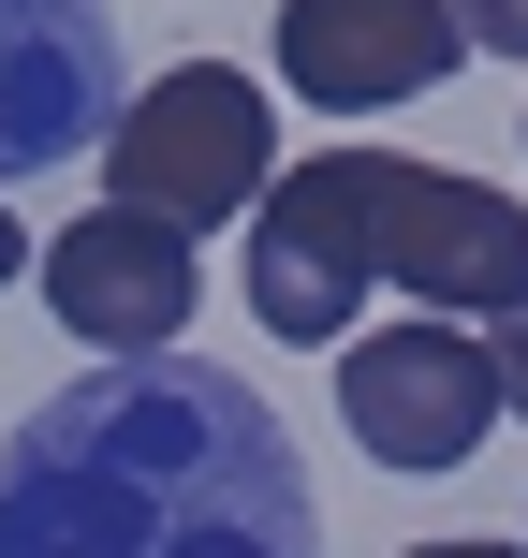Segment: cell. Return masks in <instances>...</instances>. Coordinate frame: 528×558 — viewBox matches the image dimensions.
<instances>
[{
	"label": "cell",
	"instance_id": "1",
	"mask_svg": "<svg viewBox=\"0 0 528 558\" xmlns=\"http://www.w3.org/2000/svg\"><path fill=\"white\" fill-rule=\"evenodd\" d=\"M0 558H323V514L235 367L103 353L0 456Z\"/></svg>",
	"mask_w": 528,
	"mask_h": 558
},
{
	"label": "cell",
	"instance_id": "2",
	"mask_svg": "<svg viewBox=\"0 0 528 558\" xmlns=\"http://www.w3.org/2000/svg\"><path fill=\"white\" fill-rule=\"evenodd\" d=\"M367 279H396L441 324H484V308L528 294V206L455 177V162H412V147H323V162L265 177L250 324L294 338V353H337L367 324Z\"/></svg>",
	"mask_w": 528,
	"mask_h": 558
},
{
	"label": "cell",
	"instance_id": "3",
	"mask_svg": "<svg viewBox=\"0 0 528 558\" xmlns=\"http://www.w3.org/2000/svg\"><path fill=\"white\" fill-rule=\"evenodd\" d=\"M265 177H279V118H265V88L235 74V59H176V74H147L133 118L103 133V206L176 221V235L250 221Z\"/></svg>",
	"mask_w": 528,
	"mask_h": 558
},
{
	"label": "cell",
	"instance_id": "4",
	"mask_svg": "<svg viewBox=\"0 0 528 558\" xmlns=\"http://www.w3.org/2000/svg\"><path fill=\"white\" fill-rule=\"evenodd\" d=\"M337 426H353L382 471H455V456H484V426H500V383H484V338L470 324H367L337 338Z\"/></svg>",
	"mask_w": 528,
	"mask_h": 558
},
{
	"label": "cell",
	"instance_id": "5",
	"mask_svg": "<svg viewBox=\"0 0 528 558\" xmlns=\"http://www.w3.org/2000/svg\"><path fill=\"white\" fill-rule=\"evenodd\" d=\"M29 279H45V308L88 338V353H176V324L206 308L192 235H176V221H133V206L59 221L45 251H29Z\"/></svg>",
	"mask_w": 528,
	"mask_h": 558
},
{
	"label": "cell",
	"instance_id": "6",
	"mask_svg": "<svg viewBox=\"0 0 528 558\" xmlns=\"http://www.w3.org/2000/svg\"><path fill=\"white\" fill-rule=\"evenodd\" d=\"M455 59L470 45L441 0H279V88H308L337 118L426 104V88H455Z\"/></svg>",
	"mask_w": 528,
	"mask_h": 558
},
{
	"label": "cell",
	"instance_id": "7",
	"mask_svg": "<svg viewBox=\"0 0 528 558\" xmlns=\"http://www.w3.org/2000/svg\"><path fill=\"white\" fill-rule=\"evenodd\" d=\"M103 88H118L103 0H0V192L74 162L103 133Z\"/></svg>",
	"mask_w": 528,
	"mask_h": 558
},
{
	"label": "cell",
	"instance_id": "8",
	"mask_svg": "<svg viewBox=\"0 0 528 558\" xmlns=\"http://www.w3.org/2000/svg\"><path fill=\"white\" fill-rule=\"evenodd\" d=\"M484 383H500V412H528V294L484 308Z\"/></svg>",
	"mask_w": 528,
	"mask_h": 558
},
{
	"label": "cell",
	"instance_id": "9",
	"mask_svg": "<svg viewBox=\"0 0 528 558\" xmlns=\"http://www.w3.org/2000/svg\"><path fill=\"white\" fill-rule=\"evenodd\" d=\"M455 15V45H484V59H528V0H441Z\"/></svg>",
	"mask_w": 528,
	"mask_h": 558
},
{
	"label": "cell",
	"instance_id": "10",
	"mask_svg": "<svg viewBox=\"0 0 528 558\" xmlns=\"http://www.w3.org/2000/svg\"><path fill=\"white\" fill-rule=\"evenodd\" d=\"M29 265V221H15V192H0V279H15Z\"/></svg>",
	"mask_w": 528,
	"mask_h": 558
},
{
	"label": "cell",
	"instance_id": "11",
	"mask_svg": "<svg viewBox=\"0 0 528 558\" xmlns=\"http://www.w3.org/2000/svg\"><path fill=\"white\" fill-rule=\"evenodd\" d=\"M412 558H528V544H412Z\"/></svg>",
	"mask_w": 528,
	"mask_h": 558
}]
</instances>
